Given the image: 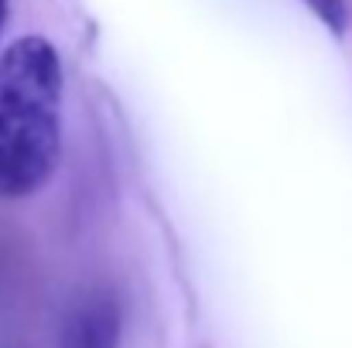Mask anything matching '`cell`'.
Listing matches in <instances>:
<instances>
[{
	"label": "cell",
	"mask_w": 352,
	"mask_h": 348,
	"mask_svg": "<svg viewBox=\"0 0 352 348\" xmlns=\"http://www.w3.org/2000/svg\"><path fill=\"white\" fill-rule=\"evenodd\" d=\"M305 3L332 34H346V27H349V3L346 0H305Z\"/></svg>",
	"instance_id": "cell-3"
},
{
	"label": "cell",
	"mask_w": 352,
	"mask_h": 348,
	"mask_svg": "<svg viewBox=\"0 0 352 348\" xmlns=\"http://www.w3.org/2000/svg\"><path fill=\"white\" fill-rule=\"evenodd\" d=\"M58 348H120V301L107 287L79 290L58 321Z\"/></svg>",
	"instance_id": "cell-2"
},
{
	"label": "cell",
	"mask_w": 352,
	"mask_h": 348,
	"mask_svg": "<svg viewBox=\"0 0 352 348\" xmlns=\"http://www.w3.org/2000/svg\"><path fill=\"white\" fill-rule=\"evenodd\" d=\"M62 154V62L24 34L0 55V198L34 195Z\"/></svg>",
	"instance_id": "cell-1"
},
{
	"label": "cell",
	"mask_w": 352,
	"mask_h": 348,
	"mask_svg": "<svg viewBox=\"0 0 352 348\" xmlns=\"http://www.w3.org/2000/svg\"><path fill=\"white\" fill-rule=\"evenodd\" d=\"M3 21H7V0H0V27H3Z\"/></svg>",
	"instance_id": "cell-4"
}]
</instances>
